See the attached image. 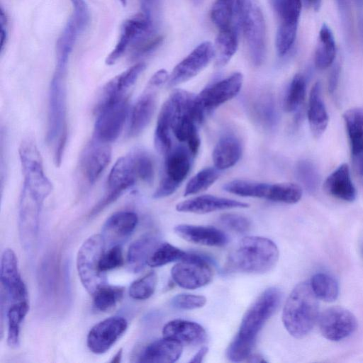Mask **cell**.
Here are the masks:
<instances>
[{
  "mask_svg": "<svg viewBox=\"0 0 363 363\" xmlns=\"http://www.w3.org/2000/svg\"><path fill=\"white\" fill-rule=\"evenodd\" d=\"M43 201L23 187L19 202V220L21 230L38 229L40 212Z\"/></svg>",
  "mask_w": 363,
  "mask_h": 363,
  "instance_id": "cell-33",
  "label": "cell"
},
{
  "mask_svg": "<svg viewBox=\"0 0 363 363\" xmlns=\"http://www.w3.org/2000/svg\"><path fill=\"white\" fill-rule=\"evenodd\" d=\"M340 68L338 65L333 67L328 77V88L330 94H333L338 86L340 79Z\"/></svg>",
  "mask_w": 363,
  "mask_h": 363,
  "instance_id": "cell-55",
  "label": "cell"
},
{
  "mask_svg": "<svg viewBox=\"0 0 363 363\" xmlns=\"http://www.w3.org/2000/svg\"><path fill=\"white\" fill-rule=\"evenodd\" d=\"M29 309L28 301L13 303L9 308L7 343L11 347H17L20 342L21 325Z\"/></svg>",
  "mask_w": 363,
  "mask_h": 363,
  "instance_id": "cell-39",
  "label": "cell"
},
{
  "mask_svg": "<svg viewBox=\"0 0 363 363\" xmlns=\"http://www.w3.org/2000/svg\"><path fill=\"white\" fill-rule=\"evenodd\" d=\"M306 90L304 77L301 74H296L288 87L284 100V108L286 112H295L300 108L305 99Z\"/></svg>",
  "mask_w": 363,
  "mask_h": 363,
  "instance_id": "cell-42",
  "label": "cell"
},
{
  "mask_svg": "<svg viewBox=\"0 0 363 363\" xmlns=\"http://www.w3.org/2000/svg\"><path fill=\"white\" fill-rule=\"evenodd\" d=\"M164 157V175L153 194L154 199L169 196L179 188L190 171L194 156L187 147L177 145Z\"/></svg>",
  "mask_w": 363,
  "mask_h": 363,
  "instance_id": "cell-11",
  "label": "cell"
},
{
  "mask_svg": "<svg viewBox=\"0 0 363 363\" xmlns=\"http://www.w3.org/2000/svg\"><path fill=\"white\" fill-rule=\"evenodd\" d=\"M281 298V291L276 287L264 291L245 312L236 335L255 343L259 332L277 311Z\"/></svg>",
  "mask_w": 363,
  "mask_h": 363,
  "instance_id": "cell-6",
  "label": "cell"
},
{
  "mask_svg": "<svg viewBox=\"0 0 363 363\" xmlns=\"http://www.w3.org/2000/svg\"><path fill=\"white\" fill-rule=\"evenodd\" d=\"M1 283L8 298L13 303L27 301V289L23 281L18 267L15 252L5 249L1 259Z\"/></svg>",
  "mask_w": 363,
  "mask_h": 363,
  "instance_id": "cell-19",
  "label": "cell"
},
{
  "mask_svg": "<svg viewBox=\"0 0 363 363\" xmlns=\"http://www.w3.org/2000/svg\"><path fill=\"white\" fill-rule=\"evenodd\" d=\"M302 196L300 186L290 182L273 184L269 201L284 203H296Z\"/></svg>",
  "mask_w": 363,
  "mask_h": 363,
  "instance_id": "cell-46",
  "label": "cell"
},
{
  "mask_svg": "<svg viewBox=\"0 0 363 363\" xmlns=\"http://www.w3.org/2000/svg\"><path fill=\"white\" fill-rule=\"evenodd\" d=\"M123 263L121 245H112L107 251H104L99 261V269L102 272L121 267Z\"/></svg>",
  "mask_w": 363,
  "mask_h": 363,
  "instance_id": "cell-51",
  "label": "cell"
},
{
  "mask_svg": "<svg viewBox=\"0 0 363 363\" xmlns=\"http://www.w3.org/2000/svg\"><path fill=\"white\" fill-rule=\"evenodd\" d=\"M357 326L355 316L347 309L335 306L325 310L319 317V328L324 337L340 341L351 335Z\"/></svg>",
  "mask_w": 363,
  "mask_h": 363,
  "instance_id": "cell-15",
  "label": "cell"
},
{
  "mask_svg": "<svg viewBox=\"0 0 363 363\" xmlns=\"http://www.w3.org/2000/svg\"><path fill=\"white\" fill-rule=\"evenodd\" d=\"M173 108L169 98L164 103L159 113L154 135L156 149L165 155L172 147Z\"/></svg>",
  "mask_w": 363,
  "mask_h": 363,
  "instance_id": "cell-31",
  "label": "cell"
},
{
  "mask_svg": "<svg viewBox=\"0 0 363 363\" xmlns=\"http://www.w3.org/2000/svg\"><path fill=\"white\" fill-rule=\"evenodd\" d=\"M336 55V45L330 28L323 24L318 35V41L315 52V65L318 69H324L330 67Z\"/></svg>",
  "mask_w": 363,
  "mask_h": 363,
  "instance_id": "cell-34",
  "label": "cell"
},
{
  "mask_svg": "<svg viewBox=\"0 0 363 363\" xmlns=\"http://www.w3.org/2000/svg\"><path fill=\"white\" fill-rule=\"evenodd\" d=\"M325 191L331 196L347 202H352L357 196L350 169L347 164L336 168L324 182Z\"/></svg>",
  "mask_w": 363,
  "mask_h": 363,
  "instance_id": "cell-27",
  "label": "cell"
},
{
  "mask_svg": "<svg viewBox=\"0 0 363 363\" xmlns=\"http://www.w3.org/2000/svg\"><path fill=\"white\" fill-rule=\"evenodd\" d=\"M0 50L3 51L8 38V20L3 9L0 11Z\"/></svg>",
  "mask_w": 363,
  "mask_h": 363,
  "instance_id": "cell-54",
  "label": "cell"
},
{
  "mask_svg": "<svg viewBox=\"0 0 363 363\" xmlns=\"http://www.w3.org/2000/svg\"><path fill=\"white\" fill-rule=\"evenodd\" d=\"M218 171L216 167H206L200 170L187 183L184 195H193L206 190L218 179Z\"/></svg>",
  "mask_w": 363,
  "mask_h": 363,
  "instance_id": "cell-45",
  "label": "cell"
},
{
  "mask_svg": "<svg viewBox=\"0 0 363 363\" xmlns=\"http://www.w3.org/2000/svg\"><path fill=\"white\" fill-rule=\"evenodd\" d=\"M102 235L95 234L82 245L77 256V269L80 281L91 295L106 284V273L99 269V261L105 251Z\"/></svg>",
  "mask_w": 363,
  "mask_h": 363,
  "instance_id": "cell-5",
  "label": "cell"
},
{
  "mask_svg": "<svg viewBox=\"0 0 363 363\" xmlns=\"http://www.w3.org/2000/svg\"><path fill=\"white\" fill-rule=\"evenodd\" d=\"M145 67V63L138 62L116 76L115 78L119 90L126 94L127 91L136 82Z\"/></svg>",
  "mask_w": 363,
  "mask_h": 363,
  "instance_id": "cell-50",
  "label": "cell"
},
{
  "mask_svg": "<svg viewBox=\"0 0 363 363\" xmlns=\"http://www.w3.org/2000/svg\"><path fill=\"white\" fill-rule=\"evenodd\" d=\"M138 179L133 152L117 160L107 179L106 194L90 211L89 216L97 215L114 202L125 190Z\"/></svg>",
  "mask_w": 363,
  "mask_h": 363,
  "instance_id": "cell-10",
  "label": "cell"
},
{
  "mask_svg": "<svg viewBox=\"0 0 363 363\" xmlns=\"http://www.w3.org/2000/svg\"><path fill=\"white\" fill-rule=\"evenodd\" d=\"M157 283V274L154 271L150 272L131 284L129 288V295L136 300L147 299L154 294Z\"/></svg>",
  "mask_w": 363,
  "mask_h": 363,
  "instance_id": "cell-47",
  "label": "cell"
},
{
  "mask_svg": "<svg viewBox=\"0 0 363 363\" xmlns=\"http://www.w3.org/2000/svg\"><path fill=\"white\" fill-rule=\"evenodd\" d=\"M206 303L203 296L190 294H179L174 296L171 306L179 310H193L203 307Z\"/></svg>",
  "mask_w": 363,
  "mask_h": 363,
  "instance_id": "cell-53",
  "label": "cell"
},
{
  "mask_svg": "<svg viewBox=\"0 0 363 363\" xmlns=\"http://www.w3.org/2000/svg\"><path fill=\"white\" fill-rule=\"evenodd\" d=\"M307 5L312 6L315 10H318L320 6L321 0H304Z\"/></svg>",
  "mask_w": 363,
  "mask_h": 363,
  "instance_id": "cell-58",
  "label": "cell"
},
{
  "mask_svg": "<svg viewBox=\"0 0 363 363\" xmlns=\"http://www.w3.org/2000/svg\"><path fill=\"white\" fill-rule=\"evenodd\" d=\"M208 349L207 347H201L199 351L194 355L191 359L189 361L192 363H200L203 361L204 357L207 354Z\"/></svg>",
  "mask_w": 363,
  "mask_h": 363,
  "instance_id": "cell-57",
  "label": "cell"
},
{
  "mask_svg": "<svg viewBox=\"0 0 363 363\" xmlns=\"http://www.w3.org/2000/svg\"><path fill=\"white\" fill-rule=\"evenodd\" d=\"M137 174L141 181L150 184L154 179L155 169L152 160L150 155L144 151L133 152Z\"/></svg>",
  "mask_w": 363,
  "mask_h": 363,
  "instance_id": "cell-49",
  "label": "cell"
},
{
  "mask_svg": "<svg viewBox=\"0 0 363 363\" xmlns=\"http://www.w3.org/2000/svg\"><path fill=\"white\" fill-rule=\"evenodd\" d=\"M240 25L252 63L260 65L266 52L265 23L258 0H243Z\"/></svg>",
  "mask_w": 363,
  "mask_h": 363,
  "instance_id": "cell-7",
  "label": "cell"
},
{
  "mask_svg": "<svg viewBox=\"0 0 363 363\" xmlns=\"http://www.w3.org/2000/svg\"><path fill=\"white\" fill-rule=\"evenodd\" d=\"M243 0H216L211 10V18L214 25L223 30L240 24Z\"/></svg>",
  "mask_w": 363,
  "mask_h": 363,
  "instance_id": "cell-30",
  "label": "cell"
},
{
  "mask_svg": "<svg viewBox=\"0 0 363 363\" xmlns=\"http://www.w3.org/2000/svg\"><path fill=\"white\" fill-rule=\"evenodd\" d=\"M318 318V298L310 282L298 284L290 293L282 312V322L288 333L296 338L308 335Z\"/></svg>",
  "mask_w": 363,
  "mask_h": 363,
  "instance_id": "cell-2",
  "label": "cell"
},
{
  "mask_svg": "<svg viewBox=\"0 0 363 363\" xmlns=\"http://www.w3.org/2000/svg\"><path fill=\"white\" fill-rule=\"evenodd\" d=\"M138 223L135 213L122 211L112 214L102 227V235L105 242L112 245L119 244L118 240L128 238L135 230Z\"/></svg>",
  "mask_w": 363,
  "mask_h": 363,
  "instance_id": "cell-24",
  "label": "cell"
},
{
  "mask_svg": "<svg viewBox=\"0 0 363 363\" xmlns=\"http://www.w3.org/2000/svg\"><path fill=\"white\" fill-rule=\"evenodd\" d=\"M187 253L170 243H160L150 255L147 265L151 267H157L179 262L184 259Z\"/></svg>",
  "mask_w": 363,
  "mask_h": 363,
  "instance_id": "cell-41",
  "label": "cell"
},
{
  "mask_svg": "<svg viewBox=\"0 0 363 363\" xmlns=\"http://www.w3.org/2000/svg\"><path fill=\"white\" fill-rule=\"evenodd\" d=\"M159 89L160 87L147 83L144 91L132 107L129 113V136L138 135L150 123L156 108Z\"/></svg>",
  "mask_w": 363,
  "mask_h": 363,
  "instance_id": "cell-18",
  "label": "cell"
},
{
  "mask_svg": "<svg viewBox=\"0 0 363 363\" xmlns=\"http://www.w3.org/2000/svg\"><path fill=\"white\" fill-rule=\"evenodd\" d=\"M66 74L55 71L48 92L46 141L54 149V162L59 167L62 162L67 136Z\"/></svg>",
  "mask_w": 363,
  "mask_h": 363,
  "instance_id": "cell-3",
  "label": "cell"
},
{
  "mask_svg": "<svg viewBox=\"0 0 363 363\" xmlns=\"http://www.w3.org/2000/svg\"><path fill=\"white\" fill-rule=\"evenodd\" d=\"M172 280L180 287L196 289L207 285L213 279V272L208 258L188 252L171 269Z\"/></svg>",
  "mask_w": 363,
  "mask_h": 363,
  "instance_id": "cell-12",
  "label": "cell"
},
{
  "mask_svg": "<svg viewBox=\"0 0 363 363\" xmlns=\"http://www.w3.org/2000/svg\"><path fill=\"white\" fill-rule=\"evenodd\" d=\"M18 154L23 187L44 201L52 191V184L45 173L40 152L33 138H27L21 141Z\"/></svg>",
  "mask_w": 363,
  "mask_h": 363,
  "instance_id": "cell-4",
  "label": "cell"
},
{
  "mask_svg": "<svg viewBox=\"0 0 363 363\" xmlns=\"http://www.w3.org/2000/svg\"><path fill=\"white\" fill-rule=\"evenodd\" d=\"M273 184L244 179H235L223 185V189L233 194L245 197L269 200Z\"/></svg>",
  "mask_w": 363,
  "mask_h": 363,
  "instance_id": "cell-36",
  "label": "cell"
},
{
  "mask_svg": "<svg viewBox=\"0 0 363 363\" xmlns=\"http://www.w3.org/2000/svg\"><path fill=\"white\" fill-rule=\"evenodd\" d=\"M279 256V249L272 240L260 236H247L229 254L225 269L230 272L264 274L274 267Z\"/></svg>",
  "mask_w": 363,
  "mask_h": 363,
  "instance_id": "cell-1",
  "label": "cell"
},
{
  "mask_svg": "<svg viewBox=\"0 0 363 363\" xmlns=\"http://www.w3.org/2000/svg\"><path fill=\"white\" fill-rule=\"evenodd\" d=\"M310 284L317 298L323 301L332 302L336 300L338 296V283L330 274L317 273L312 277Z\"/></svg>",
  "mask_w": 363,
  "mask_h": 363,
  "instance_id": "cell-40",
  "label": "cell"
},
{
  "mask_svg": "<svg viewBox=\"0 0 363 363\" xmlns=\"http://www.w3.org/2000/svg\"><path fill=\"white\" fill-rule=\"evenodd\" d=\"M96 118L93 138L106 143L115 141L121 133L129 116L126 95L120 96L95 110Z\"/></svg>",
  "mask_w": 363,
  "mask_h": 363,
  "instance_id": "cell-9",
  "label": "cell"
},
{
  "mask_svg": "<svg viewBox=\"0 0 363 363\" xmlns=\"http://www.w3.org/2000/svg\"><path fill=\"white\" fill-rule=\"evenodd\" d=\"M123 6H125L127 4V0H119Z\"/></svg>",
  "mask_w": 363,
  "mask_h": 363,
  "instance_id": "cell-62",
  "label": "cell"
},
{
  "mask_svg": "<svg viewBox=\"0 0 363 363\" xmlns=\"http://www.w3.org/2000/svg\"><path fill=\"white\" fill-rule=\"evenodd\" d=\"M214 57V47L211 42L205 41L199 44L174 67L169 76L168 85L174 86L196 76Z\"/></svg>",
  "mask_w": 363,
  "mask_h": 363,
  "instance_id": "cell-14",
  "label": "cell"
},
{
  "mask_svg": "<svg viewBox=\"0 0 363 363\" xmlns=\"http://www.w3.org/2000/svg\"><path fill=\"white\" fill-rule=\"evenodd\" d=\"M278 19V28H297L301 0H271Z\"/></svg>",
  "mask_w": 363,
  "mask_h": 363,
  "instance_id": "cell-38",
  "label": "cell"
},
{
  "mask_svg": "<svg viewBox=\"0 0 363 363\" xmlns=\"http://www.w3.org/2000/svg\"><path fill=\"white\" fill-rule=\"evenodd\" d=\"M254 117L264 128H273L277 123V111L273 97L269 93L257 96L252 104Z\"/></svg>",
  "mask_w": 363,
  "mask_h": 363,
  "instance_id": "cell-37",
  "label": "cell"
},
{
  "mask_svg": "<svg viewBox=\"0 0 363 363\" xmlns=\"http://www.w3.org/2000/svg\"><path fill=\"white\" fill-rule=\"evenodd\" d=\"M155 35L152 18L142 12L126 19L115 48L106 58V64L114 65L128 50H136Z\"/></svg>",
  "mask_w": 363,
  "mask_h": 363,
  "instance_id": "cell-8",
  "label": "cell"
},
{
  "mask_svg": "<svg viewBox=\"0 0 363 363\" xmlns=\"http://www.w3.org/2000/svg\"><path fill=\"white\" fill-rule=\"evenodd\" d=\"M247 207L248 203L234 199L213 195H201L177 203L176 209L179 212L203 214L220 210Z\"/></svg>",
  "mask_w": 363,
  "mask_h": 363,
  "instance_id": "cell-21",
  "label": "cell"
},
{
  "mask_svg": "<svg viewBox=\"0 0 363 363\" xmlns=\"http://www.w3.org/2000/svg\"><path fill=\"white\" fill-rule=\"evenodd\" d=\"M86 28L73 16H70L56 42V65L55 70L67 72L69 56L78 35Z\"/></svg>",
  "mask_w": 363,
  "mask_h": 363,
  "instance_id": "cell-26",
  "label": "cell"
},
{
  "mask_svg": "<svg viewBox=\"0 0 363 363\" xmlns=\"http://www.w3.org/2000/svg\"><path fill=\"white\" fill-rule=\"evenodd\" d=\"M343 119L353 167L358 174L363 176V108L356 107L346 111Z\"/></svg>",
  "mask_w": 363,
  "mask_h": 363,
  "instance_id": "cell-20",
  "label": "cell"
},
{
  "mask_svg": "<svg viewBox=\"0 0 363 363\" xmlns=\"http://www.w3.org/2000/svg\"><path fill=\"white\" fill-rule=\"evenodd\" d=\"M111 159L110 144L101 142L92 137L82 151L79 160L80 172L89 184L95 183L109 164Z\"/></svg>",
  "mask_w": 363,
  "mask_h": 363,
  "instance_id": "cell-16",
  "label": "cell"
},
{
  "mask_svg": "<svg viewBox=\"0 0 363 363\" xmlns=\"http://www.w3.org/2000/svg\"><path fill=\"white\" fill-rule=\"evenodd\" d=\"M242 83V74L240 72L233 73L204 88L196 95V101L206 115L208 114L234 98L240 92Z\"/></svg>",
  "mask_w": 363,
  "mask_h": 363,
  "instance_id": "cell-13",
  "label": "cell"
},
{
  "mask_svg": "<svg viewBox=\"0 0 363 363\" xmlns=\"http://www.w3.org/2000/svg\"><path fill=\"white\" fill-rule=\"evenodd\" d=\"M242 152V144L235 135H223L218 140L213 151L212 159L215 167L218 170L232 167L240 160Z\"/></svg>",
  "mask_w": 363,
  "mask_h": 363,
  "instance_id": "cell-29",
  "label": "cell"
},
{
  "mask_svg": "<svg viewBox=\"0 0 363 363\" xmlns=\"http://www.w3.org/2000/svg\"><path fill=\"white\" fill-rule=\"evenodd\" d=\"M238 45V29L231 27L219 30L214 47L216 65L225 66L237 51Z\"/></svg>",
  "mask_w": 363,
  "mask_h": 363,
  "instance_id": "cell-35",
  "label": "cell"
},
{
  "mask_svg": "<svg viewBox=\"0 0 363 363\" xmlns=\"http://www.w3.org/2000/svg\"><path fill=\"white\" fill-rule=\"evenodd\" d=\"M219 220L225 228L239 234L247 233L251 228L250 220L237 213H224L220 216Z\"/></svg>",
  "mask_w": 363,
  "mask_h": 363,
  "instance_id": "cell-52",
  "label": "cell"
},
{
  "mask_svg": "<svg viewBox=\"0 0 363 363\" xmlns=\"http://www.w3.org/2000/svg\"><path fill=\"white\" fill-rule=\"evenodd\" d=\"M297 179L310 193L315 192L320 184V175L315 165L309 160H299L295 167Z\"/></svg>",
  "mask_w": 363,
  "mask_h": 363,
  "instance_id": "cell-44",
  "label": "cell"
},
{
  "mask_svg": "<svg viewBox=\"0 0 363 363\" xmlns=\"http://www.w3.org/2000/svg\"><path fill=\"white\" fill-rule=\"evenodd\" d=\"M191 1L196 5H199L203 1V0H191Z\"/></svg>",
  "mask_w": 363,
  "mask_h": 363,
  "instance_id": "cell-61",
  "label": "cell"
},
{
  "mask_svg": "<svg viewBox=\"0 0 363 363\" xmlns=\"http://www.w3.org/2000/svg\"><path fill=\"white\" fill-rule=\"evenodd\" d=\"M183 345L171 338L163 337L155 340L141 352L139 362L172 363L182 355Z\"/></svg>",
  "mask_w": 363,
  "mask_h": 363,
  "instance_id": "cell-25",
  "label": "cell"
},
{
  "mask_svg": "<svg viewBox=\"0 0 363 363\" xmlns=\"http://www.w3.org/2000/svg\"><path fill=\"white\" fill-rule=\"evenodd\" d=\"M162 335L183 345H199L205 342L207 338L206 332L201 325L182 319L167 323L163 327Z\"/></svg>",
  "mask_w": 363,
  "mask_h": 363,
  "instance_id": "cell-23",
  "label": "cell"
},
{
  "mask_svg": "<svg viewBox=\"0 0 363 363\" xmlns=\"http://www.w3.org/2000/svg\"><path fill=\"white\" fill-rule=\"evenodd\" d=\"M128 327L122 317L108 318L94 325L88 333L86 344L91 352L103 354L108 351Z\"/></svg>",
  "mask_w": 363,
  "mask_h": 363,
  "instance_id": "cell-17",
  "label": "cell"
},
{
  "mask_svg": "<svg viewBox=\"0 0 363 363\" xmlns=\"http://www.w3.org/2000/svg\"><path fill=\"white\" fill-rule=\"evenodd\" d=\"M122 354H123V350L122 349L118 350L117 353L113 357L112 359L111 360V362L119 363L121 361Z\"/></svg>",
  "mask_w": 363,
  "mask_h": 363,
  "instance_id": "cell-60",
  "label": "cell"
},
{
  "mask_svg": "<svg viewBox=\"0 0 363 363\" xmlns=\"http://www.w3.org/2000/svg\"><path fill=\"white\" fill-rule=\"evenodd\" d=\"M174 230L184 240L197 245L223 247L229 241L223 231L211 226L180 224L175 226Z\"/></svg>",
  "mask_w": 363,
  "mask_h": 363,
  "instance_id": "cell-22",
  "label": "cell"
},
{
  "mask_svg": "<svg viewBox=\"0 0 363 363\" xmlns=\"http://www.w3.org/2000/svg\"><path fill=\"white\" fill-rule=\"evenodd\" d=\"M155 235H146L135 240L129 247L127 261L134 272L141 271L146 264L153 250L160 244Z\"/></svg>",
  "mask_w": 363,
  "mask_h": 363,
  "instance_id": "cell-32",
  "label": "cell"
},
{
  "mask_svg": "<svg viewBox=\"0 0 363 363\" xmlns=\"http://www.w3.org/2000/svg\"><path fill=\"white\" fill-rule=\"evenodd\" d=\"M123 292V287L106 284L94 294V306L100 311H109L122 298Z\"/></svg>",
  "mask_w": 363,
  "mask_h": 363,
  "instance_id": "cell-43",
  "label": "cell"
},
{
  "mask_svg": "<svg viewBox=\"0 0 363 363\" xmlns=\"http://www.w3.org/2000/svg\"><path fill=\"white\" fill-rule=\"evenodd\" d=\"M247 362H267L264 359L258 354H251L247 360Z\"/></svg>",
  "mask_w": 363,
  "mask_h": 363,
  "instance_id": "cell-59",
  "label": "cell"
},
{
  "mask_svg": "<svg viewBox=\"0 0 363 363\" xmlns=\"http://www.w3.org/2000/svg\"><path fill=\"white\" fill-rule=\"evenodd\" d=\"M307 115L311 133L315 138H320L328 124V114L322 97L320 82H316L311 88Z\"/></svg>",
  "mask_w": 363,
  "mask_h": 363,
  "instance_id": "cell-28",
  "label": "cell"
},
{
  "mask_svg": "<svg viewBox=\"0 0 363 363\" xmlns=\"http://www.w3.org/2000/svg\"><path fill=\"white\" fill-rule=\"evenodd\" d=\"M157 1V0H140L141 12L152 18V11L155 6Z\"/></svg>",
  "mask_w": 363,
  "mask_h": 363,
  "instance_id": "cell-56",
  "label": "cell"
},
{
  "mask_svg": "<svg viewBox=\"0 0 363 363\" xmlns=\"http://www.w3.org/2000/svg\"><path fill=\"white\" fill-rule=\"evenodd\" d=\"M255 343L235 335L226 350L228 359L234 362L247 360L252 354Z\"/></svg>",
  "mask_w": 363,
  "mask_h": 363,
  "instance_id": "cell-48",
  "label": "cell"
}]
</instances>
